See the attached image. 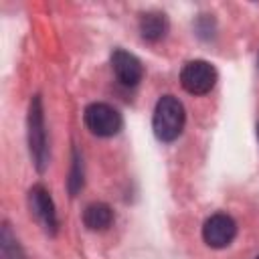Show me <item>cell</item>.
<instances>
[{
    "label": "cell",
    "instance_id": "6da1fadb",
    "mask_svg": "<svg viewBox=\"0 0 259 259\" xmlns=\"http://www.w3.org/2000/svg\"><path fill=\"white\" fill-rule=\"evenodd\" d=\"M184 105L178 101L174 95H164L158 99L156 109H154V134L162 142H174L184 127Z\"/></svg>",
    "mask_w": 259,
    "mask_h": 259
},
{
    "label": "cell",
    "instance_id": "7a4b0ae2",
    "mask_svg": "<svg viewBox=\"0 0 259 259\" xmlns=\"http://www.w3.org/2000/svg\"><path fill=\"white\" fill-rule=\"evenodd\" d=\"M28 148H30V156L36 168L42 172L49 162V146H47L42 103L38 95L30 101V109H28Z\"/></svg>",
    "mask_w": 259,
    "mask_h": 259
},
{
    "label": "cell",
    "instance_id": "3957f363",
    "mask_svg": "<svg viewBox=\"0 0 259 259\" xmlns=\"http://www.w3.org/2000/svg\"><path fill=\"white\" fill-rule=\"evenodd\" d=\"M85 125L89 127L91 134L101 136V138H109L115 136L121 130V115L115 107L107 105V103H91L85 107Z\"/></svg>",
    "mask_w": 259,
    "mask_h": 259
},
{
    "label": "cell",
    "instance_id": "277c9868",
    "mask_svg": "<svg viewBox=\"0 0 259 259\" xmlns=\"http://www.w3.org/2000/svg\"><path fill=\"white\" fill-rule=\"evenodd\" d=\"M182 87L192 95H204L208 93L217 83V71L206 61H190L184 65L180 73Z\"/></svg>",
    "mask_w": 259,
    "mask_h": 259
},
{
    "label": "cell",
    "instance_id": "5b68a950",
    "mask_svg": "<svg viewBox=\"0 0 259 259\" xmlns=\"http://www.w3.org/2000/svg\"><path fill=\"white\" fill-rule=\"evenodd\" d=\"M235 235H237V223L233 221V217H229L225 212H217L204 221L202 239L212 249H223V247L231 245Z\"/></svg>",
    "mask_w": 259,
    "mask_h": 259
},
{
    "label": "cell",
    "instance_id": "8992f818",
    "mask_svg": "<svg viewBox=\"0 0 259 259\" xmlns=\"http://www.w3.org/2000/svg\"><path fill=\"white\" fill-rule=\"evenodd\" d=\"M28 204H30L32 214L42 223V227L49 233H55L59 223H57V212H55V204H53V198H51L49 190L40 184L32 186L28 190Z\"/></svg>",
    "mask_w": 259,
    "mask_h": 259
},
{
    "label": "cell",
    "instance_id": "52a82bcc",
    "mask_svg": "<svg viewBox=\"0 0 259 259\" xmlns=\"http://www.w3.org/2000/svg\"><path fill=\"white\" fill-rule=\"evenodd\" d=\"M111 69H113L117 81L127 85V87L138 85L142 81V77H144V69H142L140 59L134 57L127 51H121V49H117L111 55Z\"/></svg>",
    "mask_w": 259,
    "mask_h": 259
},
{
    "label": "cell",
    "instance_id": "ba28073f",
    "mask_svg": "<svg viewBox=\"0 0 259 259\" xmlns=\"http://www.w3.org/2000/svg\"><path fill=\"white\" fill-rule=\"evenodd\" d=\"M83 223L91 231H105L113 223V210L105 202H91L83 210Z\"/></svg>",
    "mask_w": 259,
    "mask_h": 259
},
{
    "label": "cell",
    "instance_id": "9c48e42d",
    "mask_svg": "<svg viewBox=\"0 0 259 259\" xmlns=\"http://www.w3.org/2000/svg\"><path fill=\"white\" fill-rule=\"evenodd\" d=\"M140 32L146 40H160L168 32V20L162 12H146L140 18Z\"/></svg>",
    "mask_w": 259,
    "mask_h": 259
},
{
    "label": "cell",
    "instance_id": "30bf717a",
    "mask_svg": "<svg viewBox=\"0 0 259 259\" xmlns=\"http://www.w3.org/2000/svg\"><path fill=\"white\" fill-rule=\"evenodd\" d=\"M0 241H2V257H4V259H24L20 247L16 245V239L12 237V233H10V229H8V225L2 227Z\"/></svg>",
    "mask_w": 259,
    "mask_h": 259
},
{
    "label": "cell",
    "instance_id": "8fae6325",
    "mask_svg": "<svg viewBox=\"0 0 259 259\" xmlns=\"http://www.w3.org/2000/svg\"><path fill=\"white\" fill-rule=\"evenodd\" d=\"M83 186V172H81V160L75 154L73 158V168H71V178H69V190L71 194H77V190Z\"/></svg>",
    "mask_w": 259,
    "mask_h": 259
},
{
    "label": "cell",
    "instance_id": "7c38bea8",
    "mask_svg": "<svg viewBox=\"0 0 259 259\" xmlns=\"http://www.w3.org/2000/svg\"><path fill=\"white\" fill-rule=\"evenodd\" d=\"M257 136H259V125H257Z\"/></svg>",
    "mask_w": 259,
    "mask_h": 259
},
{
    "label": "cell",
    "instance_id": "4fadbf2b",
    "mask_svg": "<svg viewBox=\"0 0 259 259\" xmlns=\"http://www.w3.org/2000/svg\"><path fill=\"white\" fill-rule=\"evenodd\" d=\"M257 259H259V257H257Z\"/></svg>",
    "mask_w": 259,
    "mask_h": 259
}]
</instances>
